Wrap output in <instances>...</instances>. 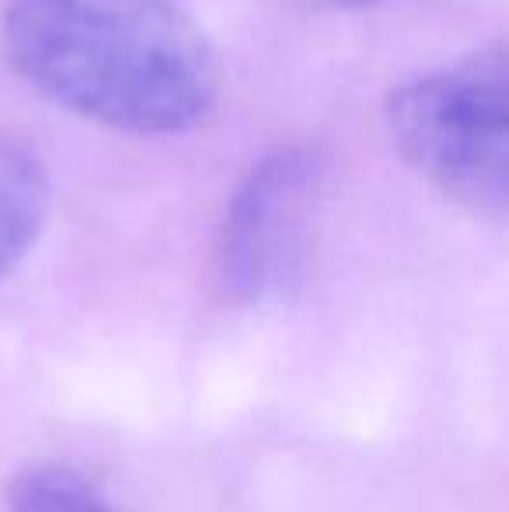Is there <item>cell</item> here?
<instances>
[{"instance_id": "7a4b0ae2", "label": "cell", "mask_w": 509, "mask_h": 512, "mask_svg": "<svg viewBox=\"0 0 509 512\" xmlns=\"http://www.w3.org/2000/svg\"><path fill=\"white\" fill-rule=\"evenodd\" d=\"M394 147L429 185L509 213V42L405 81L387 102Z\"/></svg>"}, {"instance_id": "5b68a950", "label": "cell", "mask_w": 509, "mask_h": 512, "mask_svg": "<svg viewBox=\"0 0 509 512\" xmlns=\"http://www.w3.org/2000/svg\"><path fill=\"white\" fill-rule=\"evenodd\" d=\"M4 512H116L105 492L74 467H28L7 488Z\"/></svg>"}, {"instance_id": "3957f363", "label": "cell", "mask_w": 509, "mask_h": 512, "mask_svg": "<svg viewBox=\"0 0 509 512\" xmlns=\"http://www.w3.org/2000/svg\"><path fill=\"white\" fill-rule=\"evenodd\" d=\"M325 161L311 147H276L241 178L224 209L217 265L241 304H272L304 283Z\"/></svg>"}, {"instance_id": "277c9868", "label": "cell", "mask_w": 509, "mask_h": 512, "mask_svg": "<svg viewBox=\"0 0 509 512\" xmlns=\"http://www.w3.org/2000/svg\"><path fill=\"white\" fill-rule=\"evenodd\" d=\"M49 216V175L18 136L0 133V283L35 248Z\"/></svg>"}, {"instance_id": "8992f818", "label": "cell", "mask_w": 509, "mask_h": 512, "mask_svg": "<svg viewBox=\"0 0 509 512\" xmlns=\"http://www.w3.org/2000/svg\"><path fill=\"white\" fill-rule=\"evenodd\" d=\"M318 7H332V11H363V7H381L391 0H314Z\"/></svg>"}, {"instance_id": "6da1fadb", "label": "cell", "mask_w": 509, "mask_h": 512, "mask_svg": "<svg viewBox=\"0 0 509 512\" xmlns=\"http://www.w3.org/2000/svg\"><path fill=\"white\" fill-rule=\"evenodd\" d=\"M4 53L42 98L133 136L189 133L224 84L182 0H11Z\"/></svg>"}]
</instances>
